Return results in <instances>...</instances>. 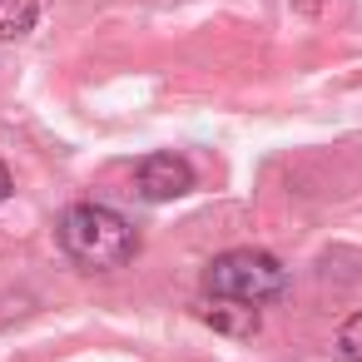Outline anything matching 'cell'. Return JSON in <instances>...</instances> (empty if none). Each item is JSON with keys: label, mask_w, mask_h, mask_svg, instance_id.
Wrapping results in <instances>:
<instances>
[{"label": "cell", "mask_w": 362, "mask_h": 362, "mask_svg": "<svg viewBox=\"0 0 362 362\" xmlns=\"http://www.w3.org/2000/svg\"><path fill=\"white\" fill-rule=\"evenodd\" d=\"M337 352H342L347 362H362V313H352V317L342 322V332H337Z\"/></svg>", "instance_id": "6"}, {"label": "cell", "mask_w": 362, "mask_h": 362, "mask_svg": "<svg viewBox=\"0 0 362 362\" xmlns=\"http://www.w3.org/2000/svg\"><path fill=\"white\" fill-rule=\"evenodd\" d=\"M288 288V268L263 253V248H228L204 268V293L209 298H228V303H273Z\"/></svg>", "instance_id": "2"}, {"label": "cell", "mask_w": 362, "mask_h": 362, "mask_svg": "<svg viewBox=\"0 0 362 362\" xmlns=\"http://www.w3.org/2000/svg\"><path fill=\"white\" fill-rule=\"evenodd\" d=\"M134 184H139V194H144L149 204H169V199H184V194L194 189V169H189V159H179V154H149V159L139 164Z\"/></svg>", "instance_id": "3"}, {"label": "cell", "mask_w": 362, "mask_h": 362, "mask_svg": "<svg viewBox=\"0 0 362 362\" xmlns=\"http://www.w3.org/2000/svg\"><path fill=\"white\" fill-rule=\"evenodd\" d=\"M40 21V0H0V40H21Z\"/></svg>", "instance_id": "5"}, {"label": "cell", "mask_w": 362, "mask_h": 362, "mask_svg": "<svg viewBox=\"0 0 362 362\" xmlns=\"http://www.w3.org/2000/svg\"><path fill=\"white\" fill-rule=\"evenodd\" d=\"M199 317L214 327V332H228V337H253L263 327V313L248 308V303H228V298H214L199 308Z\"/></svg>", "instance_id": "4"}, {"label": "cell", "mask_w": 362, "mask_h": 362, "mask_svg": "<svg viewBox=\"0 0 362 362\" xmlns=\"http://www.w3.org/2000/svg\"><path fill=\"white\" fill-rule=\"evenodd\" d=\"M60 248L85 268H124L139 253V233L105 204H75L60 218Z\"/></svg>", "instance_id": "1"}, {"label": "cell", "mask_w": 362, "mask_h": 362, "mask_svg": "<svg viewBox=\"0 0 362 362\" xmlns=\"http://www.w3.org/2000/svg\"><path fill=\"white\" fill-rule=\"evenodd\" d=\"M11 199V169H6V159H0V204Z\"/></svg>", "instance_id": "7"}]
</instances>
